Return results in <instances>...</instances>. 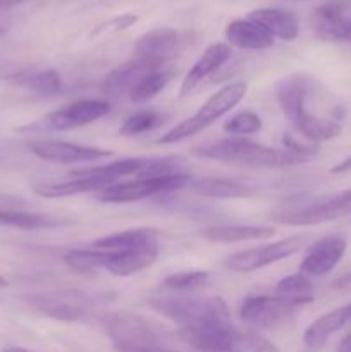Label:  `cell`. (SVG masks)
I'll list each match as a JSON object with an SVG mask.
<instances>
[{
    "label": "cell",
    "instance_id": "603a6c76",
    "mask_svg": "<svg viewBox=\"0 0 351 352\" xmlns=\"http://www.w3.org/2000/svg\"><path fill=\"white\" fill-rule=\"evenodd\" d=\"M351 322V302L326 313L317 318L303 333V342L310 349H319L327 342L332 333L339 332L344 325Z\"/></svg>",
    "mask_w": 351,
    "mask_h": 352
},
{
    "label": "cell",
    "instance_id": "d6986e66",
    "mask_svg": "<svg viewBox=\"0 0 351 352\" xmlns=\"http://www.w3.org/2000/svg\"><path fill=\"white\" fill-rule=\"evenodd\" d=\"M157 71H160V69L133 57L131 60L124 62L123 65L114 69L112 72H109L105 82H103V88H105V93H109L112 98H119L123 95H129L141 79Z\"/></svg>",
    "mask_w": 351,
    "mask_h": 352
},
{
    "label": "cell",
    "instance_id": "836d02e7",
    "mask_svg": "<svg viewBox=\"0 0 351 352\" xmlns=\"http://www.w3.org/2000/svg\"><path fill=\"white\" fill-rule=\"evenodd\" d=\"M262 131V119L251 110H243V112L234 113L231 119L224 122V133L231 136H250Z\"/></svg>",
    "mask_w": 351,
    "mask_h": 352
},
{
    "label": "cell",
    "instance_id": "d6a6232c",
    "mask_svg": "<svg viewBox=\"0 0 351 352\" xmlns=\"http://www.w3.org/2000/svg\"><path fill=\"white\" fill-rule=\"evenodd\" d=\"M23 85L30 89L33 95L52 96L57 95L62 88V78L55 69H47L38 74L28 76L23 79Z\"/></svg>",
    "mask_w": 351,
    "mask_h": 352
},
{
    "label": "cell",
    "instance_id": "8d00e7d4",
    "mask_svg": "<svg viewBox=\"0 0 351 352\" xmlns=\"http://www.w3.org/2000/svg\"><path fill=\"white\" fill-rule=\"evenodd\" d=\"M116 352H178L165 349L164 346H151V347H116Z\"/></svg>",
    "mask_w": 351,
    "mask_h": 352
},
{
    "label": "cell",
    "instance_id": "ffe728a7",
    "mask_svg": "<svg viewBox=\"0 0 351 352\" xmlns=\"http://www.w3.org/2000/svg\"><path fill=\"white\" fill-rule=\"evenodd\" d=\"M112 184H116V181H110L105 177H72L71 181L62 182H34L33 191L41 198L58 199L67 198V196L85 195V192H98Z\"/></svg>",
    "mask_w": 351,
    "mask_h": 352
},
{
    "label": "cell",
    "instance_id": "83f0119b",
    "mask_svg": "<svg viewBox=\"0 0 351 352\" xmlns=\"http://www.w3.org/2000/svg\"><path fill=\"white\" fill-rule=\"evenodd\" d=\"M0 226L17 227V229H26V230H40V229H52V227L64 226V222L57 219H52V217L48 215H41V213L0 208Z\"/></svg>",
    "mask_w": 351,
    "mask_h": 352
},
{
    "label": "cell",
    "instance_id": "e0dca14e",
    "mask_svg": "<svg viewBox=\"0 0 351 352\" xmlns=\"http://www.w3.org/2000/svg\"><path fill=\"white\" fill-rule=\"evenodd\" d=\"M233 50L227 43H212L205 52L202 54V57L193 64V67L189 69L188 74L184 76V81H182L181 89H179V95L186 96L193 91V89L198 88L203 81H205L209 76H212L213 72L219 71L224 64L231 58Z\"/></svg>",
    "mask_w": 351,
    "mask_h": 352
},
{
    "label": "cell",
    "instance_id": "8992f818",
    "mask_svg": "<svg viewBox=\"0 0 351 352\" xmlns=\"http://www.w3.org/2000/svg\"><path fill=\"white\" fill-rule=\"evenodd\" d=\"M248 86L243 81L229 82L224 88H220L215 95L210 96L205 103L198 109V112L195 113L189 119L182 120L178 126L172 127L171 131L164 134L162 138H158V144H174L179 143L182 140H188L189 136H195L200 131H203L205 127H209L210 124L215 122L217 119H220L222 116H226L227 112H231V109L237 105L241 100L246 95Z\"/></svg>",
    "mask_w": 351,
    "mask_h": 352
},
{
    "label": "cell",
    "instance_id": "1f68e13d",
    "mask_svg": "<svg viewBox=\"0 0 351 352\" xmlns=\"http://www.w3.org/2000/svg\"><path fill=\"white\" fill-rule=\"evenodd\" d=\"M171 78L172 74L167 71H157L153 72V74L143 78L136 86H134L133 91L129 93L131 102L145 103L148 102V100H151L171 82Z\"/></svg>",
    "mask_w": 351,
    "mask_h": 352
},
{
    "label": "cell",
    "instance_id": "74e56055",
    "mask_svg": "<svg viewBox=\"0 0 351 352\" xmlns=\"http://www.w3.org/2000/svg\"><path fill=\"white\" fill-rule=\"evenodd\" d=\"M348 170H351V157H348L346 160L339 162V164L332 167V174H343V172Z\"/></svg>",
    "mask_w": 351,
    "mask_h": 352
},
{
    "label": "cell",
    "instance_id": "5b68a950",
    "mask_svg": "<svg viewBox=\"0 0 351 352\" xmlns=\"http://www.w3.org/2000/svg\"><path fill=\"white\" fill-rule=\"evenodd\" d=\"M114 298L116 294H110V292H86L65 289V291L26 296V301L34 309L50 318L61 320V322H79V320L92 316L103 305H109Z\"/></svg>",
    "mask_w": 351,
    "mask_h": 352
},
{
    "label": "cell",
    "instance_id": "3957f363",
    "mask_svg": "<svg viewBox=\"0 0 351 352\" xmlns=\"http://www.w3.org/2000/svg\"><path fill=\"white\" fill-rule=\"evenodd\" d=\"M351 213V188L327 196L301 195L272 213V220L289 227H310L332 222Z\"/></svg>",
    "mask_w": 351,
    "mask_h": 352
},
{
    "label": "cell",
    "instance_id": "9c48e42d",
    "mask_svg": "<svg viewBox=\"0 0 351 352\" xmlns=\"http://www.w3.org/2000/svg\"><path fill=\"white\" fill-rule=\"evenodd\" d=\"M193 177L188 174H171L162 177L133 179L126 182H116L109 188L102 189L96 195V199L102 203H133L151 196L164 195V192L179 191L191 184Z\"/></svg>",
    "mask_w": 351,
    "mask_h": 352
},
{
    "label": "cell",
    "instance_id": "ab89813d",
    "mask_svg": "<svg viewBox=\"0 0 351 352\" xmlns=\"http://www.w3.org/2000/svg\"><path fill=\"white\" fill-rule=\"evenodd\" d=\"M2 352H31V351L23 349V347H6Z\"/></svg>",
    "mask_w": 351,
    "mask_h": 352
},
{
    "label": "cell",
    "instance_id": "7402d4cb",
    "mask_svg": "<svg viewBox=\"0 0 351 352\" xmlns=\"http://www.w3.org/2000/svg\"><path fill=\"white\" fill-rule=\"evenodd\" d=\"M226 40L229 47L241 48V50H265L274 45V38L255 21L236 19L231 21L226 26Z\"/></svg>",
    "mask_w": 351,
    "mask_h": 352
},
{
    "label": "cell",
    "instance_id": "ba28073f",
    "mask_svg": "<svg viewBox=\"0 0 351 352\" xmlns=\"http://www.w3.org/2000/svg\"><path fill=\"white\" fill-rule=\"evenodd\" d=\"M109 112L110 103L107 100H78V102L69 103L64 109L47 113V116L34 120L30 126L21 127L19 131H23V133H50V131L62 133V131H72L102 119Z\"/></svg>",
    "mask_w": 351,
    "mask_h": 352
},
{
    "label": "cell",
    "instance_id": "9a60e30c",
    "mask_svg": "<svg viewBox=\"0 0 351 352\" xmlns=\"http://www.w3.org/2000/svg\"><path fill=\"white\" fill-rule=\"evenodd\" d=\"M317 36L327 41H343L351 28V0H329L315 10Z\"/></svg>",
    "mask_w": 351,
    "mask_h": 352
},
{
    "label": "cell",
    "instance_id": "30bf717a",
    "mask_svg": "<svg viewBox=\"0 0 351 352\" xmlns=\"http://www.w3.org/2000/svg\"><path fill=\"white\" fill-rule=\"evenodd\" d=\"M305 236H292L270 244H264V246L251 248V250L237 251V253L227 256L224 265L233 272L250 274V272L260 270V268L292 256L305 246Z\"/></svg>",
    "mask_w": 351,
    "mask_h": 352
},
{
    "label": "cell",
    "instance_id": "484cf974",
    "mask_svg": "<svg viewBox=\"0 0 351 352\" xmlns=\"http://www.w3.org/2000/svg\"><path fill=\"white\" fill-rule=\"evenodd\" d=\"M148 164L147 157L138 158H120L117 162H110L105 165H95V167L79 168V170L71 172L72 177H105L110 181H116L119 177H126V175H136L140 174L141 168Z\"/></svg>",
    "mask_w": 351,
    "mask_h": 352
},
{
    "label": "cell",
    "instance_id": "44dd1931",
    "mask_svg": "<svg viewBox=\"0 0 351 352\" xmlns=\"http://www.w3.org/2000/svg\"><path fill=\"white\" fill-rule=\"evenodd\" d=\"M248 19L260 24L272 38H279L284 41H292L299 34L298 17L292 12L275 7H264V9L251 10Z\"/></svg>",
    "mask_w": 351,
    "mask_h": 352
},
{
    "label": "cell",
    "instance_id": "d590c367",
    "mask_svg": "<svg viewBox=\"0 0 351 352\" xmlns=\"http://www.w3.org/2000/svg\"><path fill=\"white\" fill-rule=\"evenodd\" d=\"M136 21H138V17L133 16V14H124V16H119V17H114V19H110L109 23L103 24V26L100 28V30L123 31V30H126V28H129L131 24L136 23Z\"/></svg>",
    "mask_w": 351,
    "mask_h": 352
},
{
    "label": "cell",
    "instance_id": "4fadbf2b",
    "mask_svg": "<svg viewBox=\"0 0 351 352\" xmlns=\"http://www.w3.org/2000/svg\"><path fill=\"white\" fill-rule=\"evenodd\" d=\"M182 45H184V38L178 30L158 28L138 38L133 57L160 69L165 62L174 58L181 52Z\"/></svg>",
    "mask_w": 351,
    "mask_h": 352
},
{
    "label": "cell",
    "instance_id": "d4e9b609",
    "mask_svg": "<svg viewBox=\"0 0 351 352\" xmlns=\"http://www.w3.org/2000/svg\"><path fill=\"white\" fill-rule=\"evenodd\" d=\"M191 189L200 196L215 199H234V198H246L253 195V188L243 184V182L233 181V179H220V177H202L193 179Z\"/></svg>",
    "mask_w": 351,
    "mask_h": 352
},
{
    "label": "cell",
    "instance_id": "7a4b0ae2",
    "mask_svg": "<svg viewBox=\"0 0 351 352\" xmlns=\"http://www.w3.org/2000/svg\"><path fill=\"white\" fill-rule=\"evenodd\" d=\"M151 309L171 320L181 329H202L212 325H231L229 309L226 301L217 296L195 298V296H179V298H158L148 301Z\"/></svg>",
    "mask_w": 351,
    "mask_h": 352
},
{
    "label": "cell",
    "instance_id": "f35d334b",
    "mask_svg": "<svg viewBox=\"0 0 351 352\" xmlns=\"http://www.w3.org/2000/svg\"><path fill=\"white\" fill-rule=\"evenodd\" d=\"M336 352H351V330L344 336V339L341 340Z\"/></svg>",
    "mask_w": 351,
    "mask_h": 352
},
{
    "label": "cell",
    "instance_id": "6da1fadb",
    "mask_svg": "<svg viewBox=\"0 0 351 352\" xmlns=\"http://www.w3.org/2000/svg\"><path fill=\"white\" fill-rule=\"evenodd\" d=\"M193 155L200 158L222 162L227 165L250 168H284L308 162L306 158L286 150V148H272L255 143L240 136H229L226 140L213 141L195 148Z\"/></svg>",
    "mask_w": 351,
    "mask_h": 352
},
{
    "label": "cell",
    "instance_id": "5bb4252c",
    "mask_svg": "<svg viewBox=\"0 0 351 352\" xmlns=\"http://www.w3.org/2000/svg\"><path fill=\"white\" fill-rule=\"evenodd\" d=\"M348 243L343 236L330 234L317 241L299 265V274L306 277H323L336 268L346 253Z\"/></svg>",
    "mask_w": 351,
    "mask_h": 352
},
{
    "label": "cell",
    "instance_id": "52a82bcc",
    "mask_svg": "<svg viewBox=\"0 0 351 352\" xmlns=\"http://www.w3.org/2000/svg\"><path fill=\"white\" fill-rule=\"evenodd\" d=\"M100 323L116 347L162 346L165 339L164 327L133 313H105L100 315Z\"/></svg>",
    "mask_w": 351,
    "mask_h": 352
},
{
    "label": "cell",
    "instance_id": "7bdbcfd3",
    "mask_svg": "<svg viewBox=\"0 0 351 352\" xmlns=\"http://www.w3.org/2000/svg\"><path fill=\"white\" fill-rule=\"evenodd\" d=\"M3 33H6V28L0 26V34H3Z\"/></svg>",
    "mask_w": 351,
    "mask_h": 352
},
{
    "label": "cell",
    "instance_id": "cb8c5ba5",
    "mask_svg": "<svg viewBox=\"0 0 351 352\" xmlns=\"http://www.w3.org/2000/svg\"><path fill=\"white\" fill-rule=\"evenodd\" d=\"M275 234L274 227L268 226H213L200 232L203 239L210 243H243V241L270 239Z\"/></svg>",
    "mask_w": 351,
    "mask_h": 352
},
{
    "label": "cell",
    "instance_id": "7c38bea8",
    "mask_svg": "<svg viewBox=\"0 0 351 352\" xmlns=\"http://www.w3.org/2000/svg\"><path fill=\"white\" fill-rule=\"evenodd\" d=\"M28 150L34 157L52 164H86V162H98L112 157L114 151L102 148L83 146V144L67 143L57 140H33L28 143Z\"/></svg>",
    "mask_w": 351,
    "mask_h": 352
},
{
    "label": "cell",
    "instance_id": "8fae6325",
    "mask_svg": "<svg viewBox=\"0 0 351 352\" xmlns=\"http://www.w3.org/2000/svg\"><path fill=\"white\" fill-rule=\"evenodd\" d=\"M299 306L301 302L281 296H248L241 302L240 316L251 329L272 330L282 325Z\"/></svg>",
    "mask_w": 351,
    "mask_h": 352
},
{
    "label": "cell",
    "instance_id": "4316f807",
    "mask_svg": "<svg viewBox=\"0 0 351 352\" xmlns=\"http://www.w3.org/2000/svg\"><path fill=\"white\" fill-rule=\"evenodd\" d=\"M151 239H157V230L147 229V227H140V229H129L123 230V232L110 234V236L100 237L93 243L95 250L102 251H126L131 250L134 246H140V244L148 243Z\"/></svg>",
    "mask_w": 351,
    "mask_h": 352
},
{
    "label": "cell",
    "instance_id": "ac0fdd59",
    "mask_svg": "<svg viewBox=\"0 0 351 352\" xmlns=\"http://www.w3.org/2000/svg\"><path fill=\"white\" fill-rule=\"evenodd\" d=\"M288 119L303 138L313 141V143L336 140L343 133V126H341L339 120L315 116L306 109V105L299 107Z\"/></svg>",
    "mask_w": 351,
    "mask_h": 352
},
{
    "label": "cell",
    "instance_id": "f546056e",
    "mask_svg": "<svg viewBox=\"0 0 351 352\" xmlns=\"http://www.w3.org/2000/svg\"><path fill=\"white\" fill-rule=\"evenodd\" d=\"M275 292L281 298L295 299V301L301 302L303 306L313 302V285L310 282V277L299 274V272L281 278L275 285Z\"/></svg>",
    "mask_w": 351,
    "mask_h": 352
},
{
    "label": "cell",
    "instance_id": "f1b7e54d",
    "mask_svg": "<svg viewBox=\"0 0 351 352\" xmlns=\"http://www.w3.org/2000/svg\"><path fill=\"white\" fill-rule=\"evenodd\" d=\"M112 254V251L102 250H71L65 253L64 261L78 274H92L100 268H107Z\"/></svg>",
    "mask_w": 351,
    "mask_h": 352
},
{
    "label": "cell",
    "instance_id": "4dcf8cb0",
    "mask_svg": "<svg viewBox=\"0 0 351 352\" xmlns=\"http://www.w3.org/2000/svg\"><path fill=\"white\" fill-rule=\"evenodd\" d=\"M164 120V113L155 112V110H140V112L133 113V116H129L124 120L119 133L123 134V136H138V134L148 133V131L162 126Z\"/></svg>",
    "mask_w": 351,
    "mask_h": 352
},
{
    "label": "cell",
    "instance_id": "2e32d148",
    "mask_svg": "<svg viewBox=\"0 0 351 352\" xmlns=\"http://www.w3.org/2000/svg\"><path fill=\"white\" fill-rule=\"evenodd\" d=\"M158 253H160L158 239H151L148 243L140 244V246L131 248V250L114 253L112 260L109 261L105 270H109L116 277H129V275L151 267L157 260Z\"/></svg>",
    "mask_w": 351,
    "mask_h": 352
},
{
    "label": "cell",
    "instance_id": "277c9868",
    "mask_svg": "<svg viewBox=\"0 0 351 352\" xmlns=\"http://www.w3.org/2000/svg\"><path fill=\"white\" fill-rule=\"evenodd\" d=\"M179 337L200 352H281L260 333L237 330L233 325L181 329Z\"/></svg>",
    "mask_w": 351,
    "mask_h": 352
},
{
    "label": "cell",
    "instance_id": "e575fe53",
    "mask_svg": "<svg viewBox=\"0 0 351 352\" xmlns=\"http://www.w3.org/2000/svg\"><path fill=\"white\" fill-rule=\"evenodd\" d=\"M209 272H179L164 278V285L171 291H196L209 282Z\"/></svg>",
    "mask_w": 351,
    "mask_h": 352
},
{
    "label": "cell",
    "instance_id": "60d3db41",
    "mask_svg": "<svg viewBox=\"0 0 351 352\" xmlns=\"http://www.w3.org/2000/svg\"><path fill=\"white\" fill-rule=\"evenodd\" d=\"M343 43L350 45V47H351V28H350V30H348V33L344 34V38H343Z\"/></svg>",
    "mask_w": 351,
    "mask_h": 352
},
{
    "label": "cell",
    "instance_id": "b9f144b4",
    "mask_svg": "<svg viewBox=\"0 0 351 352\" xmlns=\"http://www.w3.org/2000/svg\"><path fill=\"white\" fill-rule=\"evenodd\" d=\"M0 287H7V280L0 275Z\"/></svg>",
    "mask_w": 351,
    "mask_h": 352
}]
</instances>
